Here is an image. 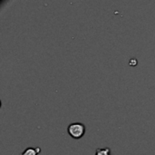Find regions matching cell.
<instances>
[{"mask_svg":"<svg viewBox=\"0 0 155 155\" xmlns=\"http://www.w3.org/2000/svg\"><path fill=\"white\" fill-rule=\"evenodd\" d=\"M69 135L74 139H81L85 134V126L82 123H73L67 128Z\"/></svg>","mask_w":155,"mask_h":155,"instance_id":"1","label":"cell"},{"mask_svg":"<svg viewBox=\"0 0 155 155\" xmlns=\"http://www.w3.org/2000/svg\"><path fill=\"white\" fill-rule=\"evenodd\" d=\"M40 152L39 148H27L22 154L20 155H37Z\"/></svg>","mask_w":155,"mask_h":155,"instance_id":"2","label":"cell"},{"mask_svg":"<svg viewBox=\"0 0 155 155\" xmlns=\"http://www.w3.org/2000/svg\"><path fill=\"white\" fill-rule=\"evenodd\" d=\"M95 155H111V150L110 148H99L96 150Z\"/></svg>","mask_w":155,"mask_h":155,"instance_id":"3","label":"cell"},{"mask_svg":"<svg viewBox=\"0 0 155 155\" xmlns=\"http://www.w3.org/2000/svg\"><path fill=\"white\" fill-rule=\"evenodd\" d=\"M136 64H137V61H136V59H132V60H130V64L131 65H133V66H134V65H136Z\"/></svg>","mask_w":155,"mask_h":155,"instance_id":"4","label":"cell"}]
</instances>
